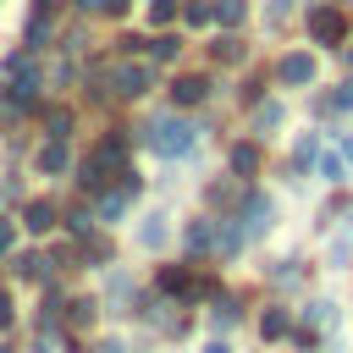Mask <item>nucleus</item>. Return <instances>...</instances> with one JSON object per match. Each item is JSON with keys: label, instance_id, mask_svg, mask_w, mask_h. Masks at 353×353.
Returning <instances> with one entry per match:
<instances>
[{"label": "nucleus", "instance_id": "obj_1", "mask_svg": "<svg viewBox=\"0 0 353 353\" xmlns=\"http://www.w3.org/2000/svg\"><path fill=\"white\" fill-rule=\"evenodd\" d=\"M309 39H314V44H342V39H347V17H342L336 6L309 11Z\"/></svg>", "mask_w": 353, "mask_h": 353}, {"label": "nucleus", "instance_id": "obj_2", "mask_svg": "<svg viewBox=\"0 0 353 353\" xmlns=\"http://www.w3.org/2000/svg\"><path fill=\"white\" fill-rule=\"evenodd\" d=\"M276 83H287V88H303V83H314V55H303V50L281 55V61H276Z\"/></svg>", "mask_w": 353, "mask_h": 353}, {"label": "nucleus", "instance_id": "obj_3", "mask_svg": "<svg viewBox=\"0 0 353 353\" xmlns=\"http://www.w3.org/2000/svg\"><path fill=\"white\" fill-rule=\"evenodd\" d=\"M154 149L160 154H188L193 149V127L188 121H160L154 127Z\"/></svg>", "mask_w": 353, "mask_h": 353}, {"label": "nucleus", "instance_id": "obj_4", "mask_svg": "<svg viewBox=\"0 0 353 353\" xmlns=\"http://www.w3.org/2000/svg\"><path fill=\"white\" fill-rule=\"evenodd\" d=\"M270 226H276V204L254 193V199L243 204V232H254V237H259V232H270Z\"/></svg>", "mask_w": 353, "mask_h": 353}, {"label": "nucleus", "instance_id": "obj_5", "mask_svg": "<svg viewBox=\"0 0 353 353\" xmlns=\"http://www.w3.org/2000/svg\"><path fill=\"white\" fill-rule=\"evenodd\" d=\"M121 154H127V138H121V132H105V138L94 143V154H88V160H94L99 171H116V165H121Z\"/></svg>", "mask_w": 353, "mask_h": 353}, {"label": "nucleus", "instance_id": "obj_6", "mask_svg": "<svg viewBox=\"0 0 353 353\" xmlns=\"http://www.w3.org/2000/svg\"><path fill=\"white\" fill-rule=\"evenodd\" d=\"M55 221H61V215H55V204H50V199H33V204L22 210V226H28V232H39V237H44Z\"/></svg>", "mask_w": 353, "mask_h": 353}, {"label": "nucleus", "instance_id": "obj_7", "mask_svg": "<svg viewBox=\"0 0 353 353\" xmlns=\"http://www.w3.org/2000/svg\"><path fill=\"white\" fill-rule=\"evenodd\" d=\"M204 94H210L204 77H176V83H171V105H199Z\"/></svg>", "mask_w": 353, "mask_h": 353}, {"label": "nucleus", "instance_id": "obj_8", "mask_svg": "<svg viewBox=\"0 0 353 353\" xmlns=\"http://www.w3.org/2000/svg\"><path fill=\"white\" fill-rule=\"evenodd\" d=\"M149 88V72H138V66H121L116 72V94H127V99H138Z\"/></svg>", "mask_w": 353, "mask_h": 353}, {"label": "nucleus", "instance_id": "obj_9", "mask_svg": "<svg viewBox=\"0 0 353 353\" xmlns=\"http://www.w3.org/2000/svg\"><path fill=\"white\" fill-rule=\"evenodd\" d=\"M210 55H215L221 66H237V61H243V39H232V33H226V39H215V44H210Z\"/></svg>", "mask_w": 353, "mask_h": 353}, {"label": "nucleus", "instance_id": "obj_10", "mask_svg": "<svg viewBox=\"0 0 353 353\" xmlns=\"http://www.w3.org/2000/svg\"><path fill=\"white\" fill-rule=\"evenodd\" d=\"M232 171H237V176H254V171H259V149H254V143H237V149H232Z\"/></svg>", "mask_w": 353, "mask_h": 353}, {"label": "nucleus", "instance_id": "obj_11", "mask_svg": "<svg viewBox=\"0 0 353 353\" xmlns=\"http://www.w3.org/2000/svg\"><path fill=\"white\" fill-rule=\"evenodd\" d=\"M138 243H143V248H165V215H149V221L138 226Z\"/></svg>", "mask_w": 353, "mask_h": 353}, {"label": "nucleus", "instance_id": "obj_12", "mask_svg": "<svg viewBox=\"0 0 353 353\" xmlns=\"http://www.w3.org/2000/svg\"><path fill=\"white\" fill-rule=\"evenodd\" d=\"M287 331H292L287 309H265V314H259V336H287Z\"/></svg>", "mask_w": 353, "mask_h": 353}, {"label": "nucleus", "instance_id": "obj_13", "mask_svg": "<svg viewBox=\"0 0 353 353\" xmlns=\"http://www.w3.org/2000/svg\"><path fill=\"white\" fill-rule=\"evenodd\" d=\"M215 248H221V254H237V248H243V226L221 221V226H215Z\"/></svg>", "mask_w": 353, "mask_h": 353}, {"label": "nucleus", "instance_id": "obj_14", "mask_svg": "<svg viewBox=\"0 0 353 353\" xmlns=\"http://www.w3.org/2000/svg\"><path fill=\"white\" fill-rule=\"evenodd\" d=\"M11 270H17V276H28V281H39L50 265H44V254H17V259H11Z\"/></svg>", "mask_w": 353, "mask_h": 353}, {"label": "nucleus", "instance_id": "obj_15", "mask_svg": "<svg viewBox=\"0 0 353 353\" xmlns=\"http://www.w3.org/2000/svg\"><path fill=\"white\" fill-rule=\"evenodd\" d=\"M160 287H165V292H188V287H193L188 265H165V270H160Z\"/></svg>", "mask_w": 353, "mask_h": 353}, {"label": "nucleus", "instance_id": "obj_16", "mask_svg": "<svg viewBox=\"0 0 353 353\" xmlns=\"http://www.w3.org/2000/svg\"><path fill=\"white\" fill-rule=\"evenodd\" d=\"M215 17H221V28H237L248 17V0H215Z\"/></svg>", "mask_w": 353, "mask_h": 353}, {"label": "nucleus", "instance_id": "obj_17", "mask_svg": "<svg viewBox=\"0 0 353 353\" xmlns=\"http://www.w3.org/2000/svg\"><path fill=\"white\" fill-rule=\"evenodd\" d=\"M303 320H309V325H331V320H336V303H331V298H314V303L303 309Z\"/></svg>", "mask_w": 353, "mask_h": 353}, {"label": "nucleus", "instance_id": "obj_18", "mask_svg": "<svg viewBox=\"0 0 353 353\" xmlns=\"http://www.w3.org/2000/svg\"><path fill=\"white\" fill-rule=\"evenodd\" d=\"M39 171H66V149L61 143H44L39 149Z\"/></svg>", "mask_w": 353, "mask_h": 353}, {"label": "nucleus", "instance_id": "obj_19", "mask_svg": "<svg viewBox=\"0 0 353 353\" xmlns=\"http://www.w3.org/2000/svg\"><path fill=\"white\" fill-rule=\"evenodd\" d=\"M176 50H182V39H176V33H160V39L149 44V55H154V61H171Z\"/></svg>", "mask_w": 353, "mask_h": 353}, {"label": "nucleus", "instance_id": "obj_20", "mask_svg": "<svg viewBox=\"0 0 353 353\" xmlns=\"http://www.w3.org/2000/svg\"><path fill=\"white\" fill-rule=\"evenodd\" d=\"M66 309H72V314H66L72 325H94V309H99V303H94V298H77V303H66Z\"/></svg>", "mask_w": 353, "mask_h": 353}, {"label": "nucleus", "instance_id": "obj_21", "mask_svg": "<svg viewBox=\"0 0 353 353\" xmlns=\"http://www.w3.org/2000/svg\"><path fill=\"white\" fill-rule=\"evenodd\" d=\"M44 121H50V138H55V143H61V138L72 132V116H66V110H50Z\"/></svg>", "mask_w": 353, "mask_h": 353}, {"label": "nucleus", "instance_id": "obj_22", "mask_svg": "<svg viewBox=\"0 0 353 353\" xmlns=\"http://www.w3.org/2000/svg\"><path fill=\"white\" fill-rule=\"evenodd\" d=\"M77 182H83V188H88V193H99V188H105V171H99V165H94V160H88V165H83V171H77Z\"/></svg>", "mask_w": 353, "mask_h": 353}, {"label": "nucleus", "instance_id": "obj_23", "mask_svg": "<svg viewBox=\"0 0 353 353\" xmlns=\"http://www.w3.org/2000/svg\"><path fill=\"white\" fill-rule=\"evenodd\" d=\"M210 243H215V232H210L204 221H193V226H188V248H210Z\"/></svg>", "mask_w": 353, "mask_h": 353}, {"label": "nucleus", "instance_id": "obj_24", "mask_svg": "<svg viewBox=\"0 0 353 353\" xmlns=\"http://www.w3.org/2000/svg\"><path fill=\"white\" fill-rule=\"evenodd\" d=\"M210 314H215V325H232V320H237V303H232V298H215Z\"/></svg>", "mask_w": 353, "mask_h": 353}, {"label": "nucleus", "instance_id": "obj_25", "mask_svg": "<svg viewBox=\"0 0 353 353\" xmlns=\"http://www.w3.org/2000/svg\"><path fill=\"white\" fill-rule=\"evenodd\" d=\"M149 17H154L160 28H165V22H176V0H154V6H149Z\"/></svg>", "mask_w": 353, "mask_h": 353}, {"label": "nucleus", "instance_id": "obj_26", "mask_svg": "<svg viewBox=\"0 0 353 353\" xmlns=\"http://www.w3.org/2000/svg\"><path fill=\"white\" fill-rule=\"evenodd\" d=\"M314 149H320V138H314V132H309V138H298V165H309V160H314Z\"/></svg>", "mask_w": 353, "mask_h": 353}, {"label": "nucleus", "instance_id": "obj_27", "mask_svg": "<svg viewBox=\"0 0 353 353\" xmlns=\"http://www.w3.org/2000/svg\"><path fill=\"white\" fill-rule=\"evenodd\" d=\"M320 176H325V182H342V160L325 154V160H320Z\"/></svg>", "mask_w": 353, "mask_h": 353}, {"label": "nucleus", "instance_id": "obj_28", "mask_svg": "<svg viewBox=\"0 0 353 353\" xmlns=\"http://www.w3.org/2000/svg\"><path fill=\"white\" fill-rule=\"evenodd\" d=\"M83 254H88V259H110V243H105V237H88Z\"/></svg>", "mask_w": 353, "mask_h": 353}, {"label": "nucleus", "instance_id": "obj_29", "mask_svg": "<svg viewBox=\"0 0 353 353\" xmlns=\"http://www.w3.org/2000/svg\"><path fill=\"white\" fill-rule=\"evenodd\" d=\"M265 127H281V105H265V110H259V132H265Z\"/></svg>", "mask_w": 353, "mask_h": 353}, {"label": "nucleus", "instance_id": "obj_30", "mask_svg": "<svg viewBox=\"0 0 353 353\" xmlns=\"http://www.w3.org/2000/svg\"><path fill=\"white\" fill-rule=\"evenodd\" d=\"M210 17H215V11H210L204 0H193V6H188V22H210Z\"/></svg>", "mask_w": 353, "mask_h": 353}, {"label": "nucleus", "instance_id": "obj_31", "mask_svg": "<svg viewBox=\"0 0 353 353\" xmlns=\"http://www.w3.org/2000/svg\"><path fill=\"white\" fill-rule=\"evenodd\" d=\"M11 320H17V309H11V298H6V292H0V331H6V325H11Z\"/></svg>", "mask_w": 353, "mask_h": 353}, {"label": "nucleus", "instance_id": "obj_32", "mask_svg": "<svg viewBox=\"0 0 353 353\" xmlns=\"http://www.w3.org/2000/svg\"><path fill=\"white\" fill-rule=\"evenodd\" d=\"M336 105H342V110H353V83H342V94H336Z\"/></svg>", "mask_w": 353, "mask_h": 353}, {"label": "nucleus", "instance_id": "obj_33", "mask_svg": "<svg viewBox=\"0 0 353 353\" xmlns=\"http://www.w3.org/2000/svg\"><path fill=\"white\" fill-rule=\"evenodd\" d=\"M11 248V221H0V254Z\"/></svg>", "mask_w": 353, "mask_h": 353}, {"label": "nucleus", "instance_id": "obj_34", "mask_svg": "<svg viewBox=\"0 0 353 353\" xmlns=\"http://www.w3.org/2000/svg\"><path fill=\"white\" fill-rule=\"evenodd\" d=\"M204 353H232V347H226V342H210V347H204Z\"/></svg>", "mask_w": 353, "mask_h": 353}, {"label": "nucleus", "instance_id": "obj_35", "mask_svg": "<svg viewBox=\"0 0 353 353\" xmlns=\"http://www.w3.org/2000/svg\"><path fill=\"white\" fill-rule=\"evenodd\" d=\"M99 353H121V347H116V342H99Z\"/></svg>", "mask_w": 353, "mask_h": 353}, {"label": "nucleus", "instance_id": "obj_36", "mask_svg": "<svg viewBox=\"0 0 353 353\" xmlns=\"http://www.w3.org/2000/svg\"><path fill=\"white\" fill-rule=\"evenodd\" d=\"M0 353H11V347H0Z\"/></svg>", "mask_w": 353, "mask_h": 353}]
</instances>
